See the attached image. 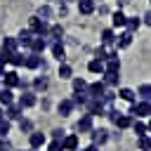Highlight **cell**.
<instances>
[{
  "instance_id": "1",
  "label": "cell",
  "mask_w": 151,
  "mask_h": 151,
  "mask_svg": "<svg viewBox=\"0 0 151 151\" xmlns=\"http://www.w3.org/2000/svg\"><path fill=\"white\" fill-rule=\"evenodd\" d=\"M47 21H42V19H38V17H31V21H28V31L33 33V35H47Z\"/></svg>"
},
{
  "instance_id": "2",
  "label": "cell",
  "mask_w": 151,
  "mask_h": 151,
  "mask_svg": "<svg viewBox=\"0 0 151 151\" xmlns=\"http://www.w3.org/2000/svg\"><path fill=\"white\" fill-rule=\"evenodd\" d=\"M85 113H90V116H104V113H106V106H104L99 99H92V97H90V99L85 101Z\"/></svg>"
},
{
  "instance_id": "3",
  "label": "cell",
  "mask_w": 151,
  "mask_h": 151,
  "mask_svg": "<svg viewBox=\"0 0 151 151\" xmlns=\"http://www.w3.org/2000/svg\"><path fill=\"white\" fill-rule=\"evenodd\" d=\"M149 113H151V106H149V101H132L130 116H134V118H149Z\"/></svg>"
},
{
  "instance_id": "4",
  "label": "cell",
  "mask_w": 151,
  "mask_h": 151,
  "mask_svg": "<svg viewBox=\"0 0 151 151\" xmlns=\"http://www.w3.org/2000/svg\"><path fill=\"white\" fill-rule=\"evenodd\" d=\"M0 78H2V87H9V90L12 87H19V83H21V78H19L17 71H5Z\"/></svg>"
},
{
  "instance_id": "5",
  "label": "cell",
  "mask_w": 151,
  "mask_h": 151,
  "mask_svg": "<svg viewBox=\"0 0 151 151\" xmlns=\"http://www.w3.org/2000/svg\"><path fill=\"white\" fill-rule=\"evenodd\" d=\"M104 90H106V85H104L101 80H97V83H87V87H85L87 97H92V99H99V97L104 94Z\"/></svg>"
},
{
  "instance_id": "6",
  "label": "cell",
  "mask_w": 151,
  "mask_h": 151,
  "mask_svg": "<svg viewBox=\"0 0 151 151\" xmlns=\"http://www.w3.org/2000/svg\"><path fill=\"white\" fill-rule=\"evenodd\" d=\"M90 134H92V144L94 146H101V144H106V139H109V130H104V127H92L90 130Z\"/></svg>"
},
{
  "instance_id": "7",
  "label": "cell",
  "mask_w": 151,
  "mask_h": 151,
  "mask_svg": "<svg viewBox=\"0 0 151 151\" xmlns=\"http://www.w3.org/2000/svg\"><path fill=\"white\" fill-rule=\"evenodd\" d=\"M50 42L45 40V35H33V40H31V52H35V54H40V52H45V47H47Z\"/></svg>"
},
{
  "instance_id": "8",
  "label": "cell",
  "mask_w": 151,
  "mask_h": 151,
  "mask_svg": "<svg viewBox=\"0 0 151 151\" xmlns=\"http://www.w3.org/2000/svg\"><path fill=\"white\" fill-rule=\"evenodd\" d=\"M24 66H26V68H40V66H42V57L35 54V52H31V54L24 57Z\"/></svg>"
},
{
  "instance_id": "9",
  "label": "cell",
  "mask_w": 151,
  "mask_h": 151,
  "mask_svg": "<svg viewBox=\"0 0 151 151\" xmlns=\"http://www.w3.org/2000/svg\"><path fill=\"white\" fill-rule=\"evenodd\" d=\"M111 57H118V52H116L111 45H101V47L97 50V59H99V61H106V59H111Z\"/></svg>"
},
{
  "instance_id": "10",
  "label": "cell",
  "mask_w": 151,
  "mask_h": 151,
  "mask_svg": "<svg viewBox=\"0 0 151 151\" xmlns=\"http://www.w3.org/2000/svg\"><path fill=\"white\" fill-rule=\"evenodd\" d=\"M21 111H24V109H21L19 104H7L5 118H7V120H19V118H21Z\"/></svg>"
},
{
  "instance_id": "11",
  "label": "cell",
  "mask_w": 151,
  "mask_h": 151,
  "mask_svg": "<svg viewBox=\"0 0 151 151\" xmlns=\"http://www.w3.org/2000/svg\"><path fill=\"white\" fill-rule=\"evenodd\" d=\"M78 149V134H66L61 139V151H76Z\"/></svg>"
},
{
  "instance_id": "12",
  "label": "cell",
  "mask_w": 151,
  "mask_h": 151,
  "mask_svg": "<svg viewBox=\"0 0 151 151\" xmlns=\"http://www.w3.org/2000/svg\"><path fill=\"white\" fill-rule=\"evenodd\" d=\"M45 142H47L45 132H31V137H28V144H31V149H40Z\"/></svg>"
},
{
  "instance_id": "13",
  "label": "cell",
  "mask_w": 151,
  "mask_h": 151,
  "mask_svg": "<svg viewBox=\"0 0 151 151\" xmlns=\"http://www.w3.org/2000/svg\"><path fill=\"white\" fill-rule=\"evenodd\" d=\"M92 118L94 116H90V113H85L78 123H76V127H78V132H90L92 130Z\"/></svg>"
},
{
  "instance_id": "14",
  "label": "cell",
  "mask_w": 151,
  "mask_h": 151,
  "mask_svg": "<svg viewBox=\"0 0 151 151\" xmlns=\"http://www.w3.org/2000/svg\"><path fill=\"white\" fill-rule=\"evenodd\" d=\"M47 35L52 38V42H61V38H64V28H61L59 24H54V26L47 28Z\"/></svg>"
},
{
  "instance_id": "15",
  "label": "cell",
  "mask_w": 151,
  "mask_h": 151,
  "mask_svg": "<svg viewBox=\"0 0 151 151\" xmlns=\"http://www.w3.org/2000/svg\"><path fill=\"white\" fill-rule=\"evenodd\" d=\"M31 40H33V33H31L28 28L19 31V35H17V45H21V47H28V45H31Z\"/></svg>"
},
{
  "instance_id": "16",
  "label": "cell",
  "mask_w": 151,
  "mask_h": 151,
  "mask_svg": "<svg viewBox=\"0 0 151 151\" xmlns=\"http://www.w3.org/2000/svg\"><path fill=\"white\" fill-rule=\"evenodd\" d=\"M33 104H35V92H24L19 97V106L21 109H31Z\"/></svg>"
},
{
  "instance_id": "17",
  "label": "cell",
  "mask_w": 151,
  "mask_h": 151,
  "mask_svg": "<svg viewBox=\"0 0 151 151\" xmlns=\"http://www.w3.org/2000/svg\"><path fill=\"white\" fill-rule=\"evenodd\" d=\"M57 111H59V116H64V118L71 116V113H73V101H71V99H61L59 106H57Z\"/></svg>"
},
{
  "instance_id": "18",
  "label": "cell",
  "mask_w": 151,
  "mask_h": 151,
  "mask_svg": "<svg viewBox=\"0 0 151 151\" xmlns=\"http://www.w3.org/2000/svg\"><path fill=\"white\" fill-rule=\"evenodd\" d=\"M52 57H54L59 64L66 59V50H64V45H61V42H52Z\"/></svg>"
},
{
  "instance_id": "19",
  "label": "cell",
  "mask_w": 151,
  "mask_h": 151,
  "mask_svg": "<svg viewBox=\"0 0 151 151\" xmlns=\"http://www.w3.org/2000/svg\"><path fill=\"white\" fill-rule=\"evenodd\" d=\"M104 71H111V73H120V59L118 57H111L104 61Z\"/></svg>"
},
{
  "instance_id": "20",
  "label": "cell",
  "mask_w": 151,
  "mask_h": 151,
  "mask_svg": "<svg viewBox=\"0 0 151 151\" xmlns=\"http://www.w3.org/2000/svg\"><path fill=\"white\" fill-rule=\"evenodd\" d=\"M113 125H116L118 130H125V127H130V125H132V116H130V113H120V116L116 118V123H113Z\"/></svg>"
},
{
  "instance_id": "21",
  "label": "cell",
  "mask_w": 151,
  "mask_h": 151,
  "mask_svg": "<svg viewBox=\"0 0 151 151\" xmlns=\"http://www.w3.org/2000/svg\"><path fill=\"white\" fill-rule=\"evenodd\" d=\"M116 45H118V50H125V47H130V45H132V33H130V31H125L123 35H118Z\"/></svg>"
},
{
  "instance_id": "22",
  "label": "cell",
  "mask_w": 151,
  "mask_h": 151,
  "mask_svg": "<svg viewBox=\"0 0 151 151\" xmlns=\"http://www.w3.org/2000/svg\"><path fill=\"white\" fill-rule=\"evenodd\" d=\"M118 80H120V76H118V73L104 71V80H101V83H104L106 87H116V85H118Z\"/></svg>"
},
{
  "instance_id": "23",
  "label": "cell",
  "mask_w": 151,
  "mask_h": 151,
  "mask_svg": "<svg viewBox=\"0 0 151 151\" xmlns=\"http://www.w3.org/2000/svg\"><path fill=\"white\" fill-rule=\"evenodd\" d=\"M12 101H14V92H12L9 87H0V104L7 106V104H12Z\"/></svg>"
},
{
  "instance_id": "24",
  "label": "cell",
  "mask_w": 151,
  "mask_h": 151,
  "mask_svg": "<svg viewBox=\"0 0 151 151\" xmlns=\"http://www.w3.org/2000/svg\"><path fill=\"white\" fill-rule=\"evenodd\" d=\"M78 12L80 14H92L94 12V0H78Z\"/></svg>"
},
{
  "instance_id": "25",
  "label": "cell",
  "mask_w": 151,
  "mask_h": 151,
  "mask_svg": "<svg viewBox=\"0 0 151 151\" xmlns=\"http://www.w3.org/2000/svg\"><path fill=\"white\" fill-rule=\"evenodd\" d=\"M132 127H134V134H137V137H144V134H149V125H146L142 118H139V120H134V123H132Z\"/></svg>"
},
{
  "instance_id": "26",
  "label": "cell",
  "mask_w": 151,
  "mask_h": 151,
  "mask_svg": "<svg viewBox=\"0 0 151 151\" xmlns=\"http://www.w3.org/2000/svg\"><path fill=\"white\" fill-rule=\"evenodd\" d=\"M59 78H61V80H68V78H73V68H71L68 64H64V61L59 64Z\"/></svg>"
},
{
  "instance_id": "27",
  "label": "cell",
  "mask_w": 151,
  "mask_h": 151,
  "mask_svg": "<svg viewBox=\"0 0 151 151\" xmlns=\"http://www.w3.org/2000/svg\"><path fill=\"white\" fill-rule=\"evenodd\" d=\"M125 26H127L130 33H134V31L142 26V19H137V17H127V19H125Z\"/></svg>"
},
{
  "instance_id": "28",
  "label": "cell",
  "mask_w": 151,
  "mask_h": 151,
  "mask_svg": "<svg viewBox=\"0 0 151 151\" xmlns=\"http://www.w3.org/2000/svg\"><path fill=\"white\" fill-rule=\"evenodd\" d=\"M87 71H92V73H104V61H99V59H92V61L87 64Z\"/></svg>"
},
{
  "instance_id": "29",
  "label": "cell",
  "mask_w": 151,
  "mask_h": 151,
  "mask_svg": "<svg viewBox=\"0 0 151 151\" xmlns=\"http://www.w3.org/2000/svg\"><path fill=\"white\" fill-rule=\"evenodd\" d=\"M47 85H50V83H47V78H45V76H40V78H35V80H33L35 92H45V90H47Z\"/></svg>"
},
{
  "instance_id": "30",
  "label": "cell",
  "mask_w": 151,
  "mask_h": 151,
  "mask_svg": "<svg viewBox=\"0 0 151 151\" xmlns=\"http://www.w3.org/2000/svg\"><path fill=\"white\" fill-rule=\"evenodd\" d=\"M118 97L125 99V101H134V90H130V87H120V90H118Z\"/></svg>"
},
{
  "instance_id": "31",
  "label": "cell",
  "mask_w": 151,
  "mask_h": 151,
  "mask_svg": "<svg viewBox=\"0 0 151 151\" xmlns=\"http://www.w3.org/2000/svg\"><path fill=\"white\" fill-rule=\"evenodd\" d=\"M35 17H38V19H42V21H50V19H52V9H50L47 5H42V7L38 9V14H35Z\"/></svg>"
},
{
  "instance_id": "32",
  "label": "cell",
  "mask_w": 151,
  "mask_h": 151,
  "mask_svg": "<svg viewBox=\"0 0 151 151\" xmlns=\"http://www.w3.org/2000/svg\"><path fill=\"white\" fill-rule=\"evenodd\" d=\"M125 19H127V17H125L120 9H118V12H113V17H111V21H113V26H116V28H118V26H125Z\"/></svg>"
},
{
  "instance_id": "33",
  "label": "cell",
  "mask_w": 151,
  "mask_h": 151,
  "mask_svg": "<svg viewBox=\"0 0 151 151\" xmlns=\"http://www.w3.org/2000/svg\"><path fill=\"white\" fill-rule=\"evenodd\" d=\"M7 61H9V64H14V66H24V54L17 50V52H12V54H9V59H7Z\"/></svg>"
},
{
  "instance_id": "34",
  "label": "cell",
  "mask_w": 151,
  "mask_h": 151,
  "mask_svg": "<svg viewBox=\"0 0 151 151\" xmlns=\"http://www.w3.org/2000/svg\"><path fill=\"white\" fill-rule=\"evenodd\" d=\"M85 87H87L85 78H73V92H85Z\"/></svg>"
},
{
  "instance_id": "35",
  "label": "cell",
  "mask_w": 151,
  "mask_h": 151,
  "mask_svg": "<svg viewBox=\"0 0 151 151\" xmlns=\"http://www.w3.org/2000/svg\"><path fill=\"white\" fill-rule=\"evenodd\" d=\"M116 38H113V31L111 28H106V31H101V45H111Z\"/></svg>"
},
{
  "instance_id": "36",
  "label": "cell",
  "mask_w": 151,
  "mask_h": 151,
  "mask_svg": "<svg viewBox=\"0 0 151 151\" xmlns=\"http://www.w3.org/2000/svg\"><path fill=\"white\" fill-rule=\"evenodd\" d=\"M149 97H151V87H149V83H144V85L139 87V99H142V101H149Z\"/></svg>"
},
{
  "instance_id": "37",
  "label": "cell",
  "mask_w": 151,
  "mask_h": 151,
  "mask_svg": "<svg viewBox=\"0 0 151 151\" xmlns=\"http://www.w3.org/2000/svg\"><path fill=\"white\" fill-rule=\"evenodd\" d=\"M19 127H21V132H33V125L28 118H19Z\"/></svg>"
},
{
  "instance_id": "38",
  "label": "cell",
  "mask_w": 151,
  "mask_h": 151,
  "mask_svg": "<svg viewBox=\"0 0 151 151\" xmlns=\"http://www.w3.org/2000/svg\"><path fill=\"white\" fill-rule=\"evenodd\" d=\"M9 127H12V125H9V120H7V118H2V120H0V137H7Z\"/></svg>"
},
{
  "instance_id": "39",
  "label": "cell",
  "mask_w": 151,
  "mask_h": 151,
  "mask_svg": "<svg viewBox=\"0 0 151 151\" xmlns=\"http://www.w3.org/2000/svg\"><path fill=\"white\" fill-rule=\"evenodd\" d=\"M139 149H142V151H149V134L139 137Z\"/></svg>"
},
{
  "instance_id": "40",
  "label": "cell",
  "mask_w": 151,
  "mask_h": 151,
  "mask_svg": "<svg viewBox=\"0 0 151 151\" xmlns=\"http://www.w3.org/2000/svg\"><path fill=\"white\" fill-rule=\"evenodd\" d=\"M0 151H12V144L7 142V137H0Z\"/></svg>"
},
{
  "instance_id": "41",
  "label": "cell",
  "mask_w": 151,
  "mask_h": 151,
  "mask_svg": "<svg viewBox=\"0 0 151 151\" xmlns=\"http://www.w3.org/2000/svg\"><path fill=\"white\" fill-rule=\"evenodd\" d=\"M64 137H66V134H64V130H52V139H54V142H61Z\"/></svg>"
},
{
  "instance_id": "42",
  "label": "cell",
  "mask_w": 151,
  "mask_h": 151,
  "mask_svg": "<svg viewBox=\"0 0 151 151\" xmlns=\"http://www.w3.org/2000/svg\"><path fill=\"white\" fill-rule=\"evenodd\" d=\"M47 151H61V142H52Z\"/></svg>"
},
{
  "instance_id": "43",
  "label": "cell",
  "mask_w": 151,
  "mask_h": 151,
  "mask_svg": "<svg viewBox=\"0 0 151 151\" xmlns=\"http://www.w3.org/2000/svg\"><path fill=\"white\" fill-rule=\"evenodd\" d=\"M83 151H99V146H94V144H90V146H85Z\"/></svg>"
},
{
  "instance_id": "44",
  "label": "cell",
  "mask_w": 151,
  "mask_h": 151,
  "mask_svg": "<svg viewBox=\"0 0 151 151\" xmlns=\"http://www.w3.org/2000/svg\"><path fill=\"white\" fill-rule=\"evenodd\" d=\"M2 118H5V109H0V120H2Z\"/></svg>"
}]
</instances>
